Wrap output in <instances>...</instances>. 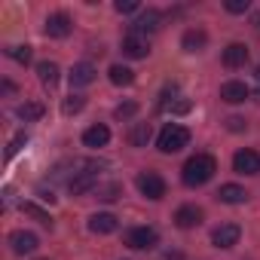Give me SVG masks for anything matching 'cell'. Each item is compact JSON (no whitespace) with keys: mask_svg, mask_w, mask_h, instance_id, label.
Masks as SVG:
<instances>
[{"mask_svg":"<svg viewBox=\"0 0 260 260\" xmlns=\"http://www.w3.org/2000/svg\"><path fill=\"white\" fill-rule=\"evenodd\" d=\"M71 16L68 13H52L49 19H46V37H52V40H61V37H68L71 34Z\"/></svg>","mask_w":260,"mask_h":260,"instance_id":"8","label":"cell"},{"mask_svg":"<svg viewBox=\"0 0 260 260\" xmlns=\"http://www.w3.org/2000/svg\"><path fill=\"white\" fill-rule=\"evenodd\" d=\"M217 199L226 202V205H239V202L248 199V193H245V187H239V184H223V187L217 190Z\"/></svg>","mask_w":260,"mask_h":260,"instance_id":"19","label":"cell"},{"mask_svg":"<svg viewBox=\"0 0 260 260\" xmlns=\"http://www.w3.org/2000/svg\"><path fill=\"white\" fill-rule=\"evenodd\" d=\"M175 223H178L181 230L199 226V223H202V208H199V205H181V208L175 211Z\"/></svg>","mask_w":260,"mask_h":260,"instance_id":"11","label":"cell"},{"mask_svg":"<svg viewBox=\"0 0 260 260\" xmlns=\"http://www.w3.org/2000/svg\"><path fill=\"white\" fill-rule=\"evenodd\" d=\"M77 169H80V172H74V175L68 178V190H71L74 196H83V193H89V190H98V169H101V162L86 159V162H77Z\"/></svg>","mask_w":260,"mask_h":260,"instance_id":"2","label":"cell"},{"mask_svg":"<svg viewBox=\"0 0 260 260\" xmlns=\"http://www.w3.org/2000/svg\"><path fill=\"white\" fill-rule=\"evenodd\" d=\"M226 128H230V132H242V128H245V119H242V116H230V119H226Z\"/></svg>","mask_w":260,"mask_h":260,"instance_id":"33","label":"cell"},{"mask_svg":"<svg viewBox=\"0 0 260 260\" xmlns=\"http://www.w3.org/2000/svg\"><path fill=\"white\" fill-rule=\"evenodd\" d=\"M37 245H40V239H37L31 230H16V233H10V248H13V254H31V251H37Z\"/></svg>","mask_w":260,"mask_h":260,"instance_id":"6","label":"cell"},{"mask_svg":"<svg viewBox=\"0 0 260 260\" xmlns=\"http://www.w3.org/2000/svg\"><path fill=\"white\" fill-rule=\"evenodd\" d=\"M187 144H190V128L187 125H178V122H169L162 132H159V138H156V147L162 153H178Z\"/></svg>","mask_w":260,"mask_h":260,"instance_id":"3","label":"cell"},{"mask_svg":"<svg viewBox=\"0 0 260 260\" xmlns=\"http://www.w3.org/2000/svg\"><path fill=\"white\" fill-rule=\"evenodd\" d=\"M7 55H10V58H16L19 64H28V61H31V46H28V43H25V46H10V49H7Z\"/></svg>","mask_w":260,"mask_h":260,"instance_id":"27","label":"cell"},{"mask_svg":"<svg viewBox=\"0 0 260 260\" xmlns=\"http://www.w3.org/2000/svg\"><path fill=\"white\" fill-rule=\"evenodd\" d=\"M205 43H208V34H205L202 28H190V31L181 37V46H184L187 52H202Z\"/></svg>","mask_w":260,"mask_h":260,"instance_id":"17","label":"cell"},{"mask_svg":"<svg viewBox=\"0 0 260 260\" xmlns=\"http://www.w3.org/2000/svg\"><path fill=\"white\" fill-rule=\"evenodd\" d=\"M25 141H28V135H25V132H19V135L10 141V147H7V159H13V156H16V153L25 147Z\"/></svg>","mask_w":260,"mask_h":260,"instance_id":"29","label":"cell"},{"mask_svg":"<svg viewBox=\"0 0 260 260\" xmlns=\"http://www.w3.org/2000/svg\"><path fill=\"white\" fill-rule=\"evenodd\" d=\"M107 74H110V83L113 86H132L135 83V71H128L125 64H113Z\"/></svg>","mask_w":260,"mask_h":260,"instance_id":"23","label":"cell"},{"mask_svg":"<svg viewBox=\"0 0 260 260\" xmlns=\"http://www.w3.org/2000/svg\"><path fill=\"white\" fill-rule=\"evenodd\" d=\"M125 245L128 248H138V251H150L159 245V233L153 226H135L125 233Z\"/></svg>","mask_w":260,"mask_h":260,"instance_id":"4","label":"cell"},{"mask_svg":"<svg viewBox=\"0 0 260 260\" xmlns=\"http://www.w3.org/2000/svg\"><path fill=\"white\" fill-rule=\"evenodd\" d=\"M95 64H89V61H77L74 68H71V74H68V80H71V86H89L92 80H95Z\"/></svg>","mask_w":260,"mask_h":260,"instance_id":"13","label":"cell"},{"mask_svg":"<svg viewBox=\"0 0 260 260\" xmlns=\"http://www.w3.org/2000/svg\"><path fill=\"white\" fill-rule=\"evenodd\" d=\"M83 107H86V98H83V95H68V98L61 101V113H64V116H74V113H80Z\"/></svg>","mask_w":260,"mask_h":260,"instance_id":"24","label":"cell"},{"mask_svg":"<svg viewBox=\"0 0 260 260\" xmlns=\"http://www.w3.org/2000/svg\"><path fill=\"white\" fill-rule=\"evenodd\" d=\"M159 107L162 110H172V113H187L190 110V101H162Z\"/></svg>","mask_w":260,"mask_h":260,"instance_id":"30","label":"cell"},{"mask_svg":"<svg viewBox=\"0 0 260 260\" xmlns=\"http://www.w3.org/2000/svg\"><path fill=\"white\" fill-rule=\"evenodd\" d=\"M135 113H138V104H135V101H125V104H119V107L113 110L116 119H132Z\"/></svg>","mask_w":260,"mask_h":260,"instance_id":"28","label":"cell"},{"mask_svg":"<svg viewBox=\"0 0 260 260\" xmlns=\"http://www.w3.org/2000/svg\"><path fill=\"white\" fill-rule=\"evenodd\" d=\"M22 211H25V214H31V217H34V220H40V223H52L49 211H43V208H40V205H34V202H25V205H22Z\"/></svg>","mask_w":260,"mask_h":260,"instance_id":"26","label":"cell"},{"mask_svg":"<svg viewBox=\"0 0 260 260\" xmlns=\"http://www.w3.org/2000/svg\"><path fill=\"white\" fill-rule=\"evenodd\" d=\"M233 169L239 175H257L260 172V153L257 150H239L233 156Z\"/></svg>","mask_w":260,"mask_h":260,"instance_id":"7","label":"cell"},{"mask_svg":"<svg viewBox=\"0 0 260 260\" xmlns=\"http://www.w3.org/2000/svg\"><path fill=\"white\" fill-rule=\"evenodd\" d=\"M214 172H217V159L208 156V153H196V156H190L184 162L181 178H184L187 187H202V184H208L214 178Z\"/></svg>","mask_w":260,"mask_h":260,"instance_id":"1","label":"cell"},{"mask_svg":"<svg viewBox=\"0 0 260 260\" xmlns=\"http://www.w3.org/2000/svg\"><path fill=\"white\" fill-rule=\"evenodd\" d=\"M89 230L98 233V236H107V233L116 230V217L107 214V211H104V214H92V217H89Z\"/></svg>","mask_w":260,"mask_h":260,"instance_id":"20","label":"cell"},{"mask_svg":"<svg viewBox=\"0 0 260 260\" xmlns=\"http://www.w3.org/2000/svg\"><path fill=\"white\" fill-rule=\"evenodd\" d=\"M19 119H25V122H37L46 110H43V104L40 101H25V104H19Z\"/></svg>","mask_w":260,"mask_h":260,"instance_id":"22","label":"cell"},{"mask_svg":"<svg viewBox=\"0 0 260 260\" xmlns=\"http://www.w3.org/2000/svg\"><path fill=\"white\" fill-rule=\"evenodd\" d=\"M159 22H162V16L156 13V10H147V13H141L138 19H135V31L132 34H141V37H147V34H153V31H159Z\"/></svg>","mask_w":260,"mask_h":260,"instance_id":"12","label":"cell"},{"mask_svg":"<svg viewBox=\"0 0 260 260\" xmlns=\"http://www.w3.org/2000/svg\"><path fill=\"white\" fill-rule=\"evenodd\" d=\"M257 98H260V89H257Z\"/></svg>","mask_w":260,"mask_h":260,"instance_id":"35","label":"cell"},{"mask_svg":"<svg viewBox=\"0 0 260 260\" xmlns=\"http://www.w3.org/2000/svg\"><path fill=\"white\" fill-rule=\"evenodd\" d=\"M147 52H150V43L141 34H128L122 40V55L125 58H147Z\"/></svg>","mask_w":260,"mask_h":260,"instance_id":"10","label":"cell"},{"mask_svg":"<svg viewBox=\"0 0 260 260\" xmlns=\"http://www.w3.org/2000/svg\"><path fill=\"white\" fill-rule=\"evenodd\" d=\"M40 199H43V202H49V205L55 202V196H52V190H49V193H46V190H40Z\"/></svg>","mask_w":260,"mask_h":260,"instance_id":"34","label":"cell"},{"mask_svg":"<svg viewBox=\"0 0 260 260\" xmlns=\"http://www.w3.org/2000/svg\"><path fill=\"white\" fill-rule=\"evenodd\" d=\"M58 74H61V71H58L55 61H40V64H37V77H40V83L49 86V89L58 83Z\"/></svg>","mask_w":260,"mask_h":260,"instance_id":"21","label":"cell"},{"mask_svg":"<svg viewBox=\"0 0 260 260\" xmlns=\"http://www.w3.org/2000/svg\"><path fill=\"white\" fill-rule=\"evenodd\" d=\"M239 236H242V230L236 223H220L211 233V242H214V248H233V245H239Z\"/></svg>","mask_w":260,"mask_h":260,"instance_id":"9","label":"cell"},{"mask_svg":"<svg viewBox=\"0 0 260 260\" xmlns=\"http://www.w3.org/2000/svg\"><path fill=\"white\" fill-rule=\"evenodd\" d=\"M138 0H116V13H138Z\"/></svg>","mask_w":260,"mask_h":260,"instance_id":"31","label":"cell"},{"mask_svg":"<svg viewBox=\"0 0 260 260\" xmlns=\"http://www.w3.org/2000/svg\"><path fill=\"white\" fill-rule=\"evenodd\" d=\"M150 135H153L150 122H135L132 128H128V144H132V147H147Z\"/></svg>","mask_w":260,"mask_h":260,"instance_id":"18","label":"cell"},{"mask_svg":"<svg viewBox=\"0 0 260 260\" xmlns=\"http://www.w3.org/2000/svg\"><path fill=\"white\" fill-rule=\"evenodd\" d=\"M98 199L101 202H113V199H119V193H122V187L116 184V181H110V184H98Z\"/></svg>","mask_w":260,"mask_h":260,"instance_id":"25","label":"cell"},{"mask_svg":"<svg viewBox=\"0 0 260 260\" xmlns=\"http://www.w3.org/2000/svg\"><path fill=\"white\" fill-rule=\"evenodd\" d=\"M138 190H141V196H147V199H162L166 196V181L156 175V172H144V175H138Z\"/></svg>","mask_w":260,"mask_h":260,"instance_id":"5","label":"cell"},{"mask_svg":"<svg viewBox=\"0 0 260 260\" xmlns=\"http://www.w3.org/2000/svg\"><path fill=\"white\" fill-rule=\"evenodd\" d=\"M245 61H248V46L245 43H230L223 49V64L226 68H245Z\"/></svg>","mask_w":260,"mask_h":260,"instance_id":"16","label":"cell"},{"mask_svg":"<svg viewBox=\"0 0 260 260\" xmlns=\"http://www.w3.org/2000/svg\"><path fill=\"white\" fill-rule=\"evenodd\" d=\"M226 13H248V0H226Z\"/></svg>","mask_w":260,"mask_h":260,"instance_id":"32","label":"cell"},{"mask_svg":"<svg viewBox=\"0 0 260 260\" xmlns=\"http://www.w3.org/2000/svg\"><path fill=\"white\" fill-rule=\"evenodd\" d=\"M107 141H110V128L101 125V122H98V125H89L86 132H83V144H86V147H104Z\"/></svg>","mask_w":260,"mask_h":260,"instance_id":"15","label":"cell"},{"mask_svg":"<svg viewBox=\"0 0 260 260\" xmlns=\"http://www.w3.org/2000/svg\"><path fill=\"white\" fill-rule=\"evenodd\" d=\"M248 95H251V92H248V86H245V83H239V80H230V83H223V86H220V98H223L226 104H242Z\"/></svg>","mask_w":260,"mask_h":260,"instance_id":"14","label":"cell"}]
</instances>
